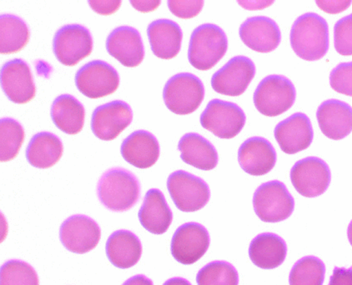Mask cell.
Instances as JSON below:
<instances>
[{"label": "cell", "instance_id": "obj_33", "mask_svg": "<svg viewBox=\"0 0 352 285\" xmlns=\"http://www.w3.org/2000/svg\"><path fill=\"white\" fill-rule=\"evenodd\" d=\"M198 285H238V272L232 264L214 261L198 272Z\"/></svg>", "mask_w": 352, "mask_h": 285}, {"label": "cell", "instance_id": "obj_36", "mask_svg": "<svg viewBox=\"0 0 352 285\" xmlns=\"http://www.w3.org/2000/svg\"><path fill=\"white\" fill-rule=\"evenodd\" d=\"M330 84L336 92L352 97V62L340 64L332 70Z\"/></svg>", "mask_w": 352, "mask_h": 285}, {"label": "cell", "instance_id": "obj_10", "mask_svg": "<svg viewBox=\"0 0 352 285\" xmlns=\"http://www.w3.org/2000/svg\"><path fill=\"white\" fill-rule=\"evenodd\" d=\"M76 84L85 96L89 99H100L117 91L120 76L107 62L94 60L78 70Z\"/></svg>", "mask_w": 352, "mask_h": 285}, {"label": "cell", "instance_id": "obj_8", "mask_svg": "<svg viewBox=\"0 0 352 285\" xmlns=\"http://www.w3.org/2000/svg\"><path fill=\"white\" fill-rule=\"evenodd\" d=\"M245 119V113L237 104L213 100L202 113L201 124L218 138L230 139L240 134Z\"/></svg>", "mask_w": 352, "mask_h": 285}, {"label": "cell", "instance_id": "obj_41", "mask_svg": "<svg viewBox=\"0 0 352 285\" xmlns=\"http://www.w3.org/2000/svg\"><path fill=\"white\" fill-rule=\"evenodd\" d=\"M131 5L136 10L142 12V13H148L157 9L162 2L160 1H131Z\"/></svg>", "mask_w": 352, "mask_h": 285}, {"label": "cell", "instance_id": "obj_11", "mask_svg": "<svg viewBox=\"0 0 352 285\" xmlns=\"http://www.w3.org/2000/svg\"><path fill=\"white\" fill-rule=\"evenodd\" d=\"M331 170L324 160L308 157L296 162L291 171L293 186L307 198L320 196L326 192L331 183Z\"/></svg>", "mask_w": 352, "mask_h": 285}, {"label": "cell", "instance_id": "obj_5", "mask_svg": "<svg viewBox=\"0 0 352 285\" xmlns=\"http://www.w3.org/2000/svg\"><path fill=\"white\" fill-rule=\"evenodd\" d=\"M294 84L283 76L265 77L254 93V104L261 114L268 117L283 115L296 101Z\"/></svg>", "mask_w": 352, "mask_h": 285}, {"label": "cell", "instance_id": "obj_16", "mask_svg": "<svg viewBox=\"0 0 352 285\" xmlns=\"http://www.w3.org/2000/svg\"><path fill=\"white\" fill-rule=\"evenodd\" d=\"M1 86L8 99L15 104L30 102L36 93L29 65L21 58H15L3 65Z\"/></svg>", "mask_w": 352, "mask_h": 285}, {"label": "cell", "instance_id": "obj_26", "mask_svg": "<svg viewBox=\"0 0 352 285\" xmlns=\"http://www.w3.org/2000/svg\"><path fill=\"white\" fill-rule=\"evenodd\" d=\"M287 247L283 239L275 233L259 234L252 241L249 256L254 264L263 269H273L283 264Z\"/></svg>", "mask_w": 352, "mask_h": 285}, {"label": "cell", "instance_id": "obj_2", "mask_svg": "<svg viewBox=\"0 0 352 285\" xmlns=\"http://www.w3.org/2000/svg\"><path fill=\"white\" fill-rule=\"evenodd\" d=\"M97 194L104 207L115 212H124L138 202L140 185L131 172L114 168L101 176L98 183Z\"/></svg>", "mask_w": 352, "mask_h": 285}, {"label": "cell", "instance_id": "obj_21", "mask_svg": "<svg viewBox=\"0 0 352 285\" xmlns=\"http://www.w3.org/2000/svg\"><path fill=\"white\" fill-rule=\"evenodd\" d=\"M316 118L320 130L331 139H342L352 131V108L343 101H324L316 112Z\"/></svg>", "mask_w": 352, "mask_h": 285}, {"label": "cell", "instance_id": "obj_43", "mask_svg": "<svg viewBox=\"0 0 352 285\" xmlns=\"http://www.w3.org/2000/svg\"><path fill=\"white\" fill-rule=\"evenodd\" d=\"M163 285H191V284L186 279L176 277V278L167 280Z\"/></svg>", "mask_w": 352, "mask_h": 285}, {"label": "cell", "instance_id": "obj_22", "mask_svg": "<svg viewBox=\"0 0 352 285\" xmlns=\"http://www.w3.org/2000/svg\"><path fill=\"white\" fill-rule=\"evenodd\" d=\"M121 155L125 161L138 169H148L160 157L158 140L150 132L138 130L128 136L121 146Z\"/></svg>", "mask_w": 352, "mask_h": 285}, {"label": "cell", "instance_id": "obj_34", "mask_svg": "<svg viewBox=\"0 0 352 285\" xmlns=\"http://www.w3.org/2000/svg\"><path fill=\"white\" fill-rule=\"evenodd\" d=\"M1 285H40V281L31 265L21 260H10L1 268Z\"/></svg>", "mask_w": 352, "mask_h": 285}, {"label": "cell", "instance_id": "obj_12", "mask_svg": "<svg viewBox=\"0 0 352 285\" xmlns=\"http://www.w3.org/2000/svg\"><path fill=\"white\" fill-rule=\"evenodd\" d=\"M210 236L204 226L186 223L179 227L171 240V253L176 261L189 265L197 263L208 251Z\"/></svg>", "mask_w": 352, "mask_h": 285}, {"label": "cell", "instance_id": "obj_30", "mask_svg": "<svg viewBox=\"0 0 352 285\" xmlns=\"http://www.w3.org/2000/svg\"><path fill=\"white\" fill-rule=\"evenodd\" d=\"M30 30L22 19L12 14L0 17V52L10 54L21 52L30 41Z\"/></svg>", "mask_w": 352, "mask_h": 285}, {"label": "cell", "instance_id": "obj_17", "mask_svg": "<svg viewBox=\"0 0 352 285\" xmlns=\"http://www.w3.org/2000/svg\"><path fill=\"white\" fill-rule=\"evenodd\" d=\"M310 119L303 113H296L281 121L275 128V138L284 153L295 155L307 150L313 140Z\"/></svg>", "mask_w": 352, "mask_h": 285}, {"label": "cell", "instance_id": "obj_13", "mask_svg": "<svg viewBox=\"0 0 352 285\" xmlns=\"http://www.w3.org/2000/svg\"><path fill=\"white\" fill-rule=\"evenodd\" d=\"M256 66L245 56H236L214 74L211 86L223 95L240 96L255 77Z\"/></svg>", "mask_w": 352, "mask_h": 285}, {"label": "cell", "instance_id": "obj_25", "mask_svg": "<svg viewBox=\"0 0 352 285\" xmlns=\"http://www.w3.org/2000/svg\"><path fill=\"white\" fill-rule=\"evenodd\" d=\"M107 255L114 266L122 269L131 268L139 262L142 257V242L134 233L118 230L108 239Z\"/></svg>", "mask_w": 352, "mask_h": 285}, {"label": "cell", "instance_id": "obj_38", "mask_svg": "<svg viewBox=\"0 0 352 285\" xmlns=\"http://www.w3.org/2000/svg\"><path fill=\"white\" fill-rule=\"evenodd\" d=\"M89 6L101 15H111L115 14L121 6V1H113V0H91L89 1Z\"/></svg>", "mask_w": 352, "mask_h": 285}, {"label": "cell", "instance_id": "obj_14", "mask_svg": "<svg viewBox=\"0 0 352 285\" xmlns=\"http://www.w3.org/2000/svg\"><path fill=\"white\" fill-rule=\"evenodd\" d=\"M132 109L121 100L100 105L93 112L91 130L94 135L104 141L115 139L132 122Z\"/></svg>", "mask_w": 352, "mask_h": 285}, {"label": "cell", "instance_id": "obj_9", "mask_svg": "<svg viewBox=\"0 0 352 285\" xmlns=\"http://www.w3.org/2000/svg\"><path fill=\"white\" fill-rule=\"evenodd\" d=\"M93 45L88 29L80 25H68L63 26L54 35L53 50L62 65L74 66L91 54Z\"/></svg>", "mask_w": 352, "mask_h": 285}, {"label": "cell", "instance_id": "obj_20", "mask_svg": "<svg viewBox=\"0 0 352 285\" xmlns=\"http://www.w3.org/2000/svg\"><path fill=\"white\" fill-rule=\"evenodd\" d=\"M238 161L245 173L253 176H261L268 174L275 166L276 150L272 144L264 138H250L239 148Z\"/></svg>", "mask_w": 352, "mask_h": 285}, {"label": "cell", "instance_id": "obj_32", "mask_svg": "<svg viewBox=\"0 0 352 285\" xmlns=\"http://www.w3.org/2000/svg\"><path fill=\"white\" fill-rule=\"evenodd\" d=\"M324 273L326 267L318 258L304 257L293 266L289 283L290 285H322Z\"/></svg>", "mask_w": 352, "mask_h": 285}, {"label": "cell", "instance_id": "obj_37", "mask_svg": "<svg viewBox=\"0 0 352 285\" xmlns=\"http://www.w3.org/2000/svg\"><path fill=\"white\" fill-rule=\"evenodd\" d=\"M204 1H182V0H170L168 7L172 14L181 19H192L201 13Z\"/></svg>", "mask_w": 352, "mask_h": 285}, {"label": "cell", "instance_id": "obj_35", "mask_svg": "<svg viewBox=\"0 0 352 285\" xmlns=\"http://www.w3.org/2000/svg\"><path fill=\"white\" fill-rule=\"evenodd\" d=\"M334 45L336 52L342 56H352V14L336 22Z\"/></svg>", "mask_w": 352, "mask_h": 285}, {"label": "cell", "instance_id": "obj_1", "mask_svg": "<svg viewBox=\"0 0 352 285\" xmlns=\"http://www.w3.org/2000/svg\"><path fill=\"white\" fill-rule=\"evenodd\" d=\"M291 45L297 56L307 61H316L329 49V28L324 19L315 13L301 15L293 23Z\"/></svg>", "mask_w": 352, "mask_h": 285}, {"label": "cell", "instance_id": "obj_24", "mask_svg": "<svg viewBox=\"0 0 352 285\" xmlns=\"http://www.w3.org/2000/svg\"><path fill=\"white\" fill-rule=\"evenodd\" d=\"M139 220L143 227L151 233L163 234L169 229L173 214L162 191L157 189L148 191L139 212Z\"/></svg>", "mask_w": 352, "mask_h": 285}, {"label": "cell", "instance_id": "obj_39", "mask_svg": "<svg viewBox=\"0 0 352 285\" xmlns=\"http://www.w3.org/2000/svg\"><path fill=\"white\" fill-rule=\"evenodd\" d=\"M329 285H352V267L334 269Z\"/></svg>", "mask_w": 352, "mask_h": 285}, {"label": "cell", "instance_id": "obj_31", "mask_svg": "<svg viewBox=\"0 0 352 285\" xmlns=\"http://www.w3.org/2000/svg\"><path fill=\"white\" fill-rule=\"evenodd\" d=\"M25 140V130L21 124L10 118L0 121V159L2 162L14 159Z\"/></svg>", "mask_w": 352, "mask_h": 285}, {"label": "cell", "instance_id": "obj_44", "mask_svg": "<svg viewBox=\"0 0 352 285\" xmlns=\"http://www.w3.org/2000/svg\"><path fill=\"white\" fill-rule=\"evenodd\" d=\"M348 239H349L350 243L352 246V221L350 223L349 227H348Z\"/></svg>", "mask_w": 352, "mask_h": 285}, {"label": "cell", "instance_id": "obj_28", "mask_svg": "<svg viewBox=\"0 0 352 285\" xmlns=\"http://www.w3.org/2000/svg\"><path fill=\"white\" fill-rule=\"evenodd\" d=\"M64 146L56 135L41 132L33 136L26 150V159L38 169H48L62 157Z\"/></svg>", "mask_w": 352, "mask_h": 285}, {"label": "cell", "instance_id": "obj_15", "mask_svg": "<svg viewBox=\"0 0 352 285\" xmlns=\"http://www.w3.org/2000/svg\"><path fill=\"white\" fill-rule=\"evenodd\" d=\"M100 226L93 218L74 216L63 223L60 239L66 249L74 253H86L95 249L100 240Z\"/></svg>", "mask_w": 352, "mask_h": 285}, {"label": "cell", "instance_id": "obj_4", "mask_svg": "<svg viewBox=\"0 0 352 285\" xmlns=\"http://www.w3.org/2000/svg\"><path fill=\"white\" fill-rule=\"evenodd\" d=\"M204 97L201 80L189 73L175 74L167 81L163 91L166 107L179 115H190L197 111Z\"/></svg>", "mask_w": 352, "mask_h": 285}, {"label": "cell", "instance_id": "obj_6", "mask_svg": "<svg viewBox=\"0 0 352 285\" xmlns=\"http://www.w3.org/2000/svg\"><path fill=\"white\" fill-rule=\"evenodd\" d=\"M253 206L261 220L278 223L292 216L295 201L283 182L274 181L263 183L256 190Z\"/></svg>", "mask_w": 352, "mask_h": 285}, {"label": "cell", "instance_id": "obj_40", "mask_svg": "<svg viewBox=\"0 0 352 285\" xmlns=\"http://www.w3.org/2000/svg\"><path fill=\"white\" fill-rule=\"evenodd\" d=\"M351 1H316V5L328 14H339L349 8Z\"/></svg>", "mask_w": 352, "mask_h": 285}, {"label": "cell", "instance_id": "obj_23", "mask_svg": "<svg viewBox=\"0 0 352 285\" xmlns=\"http://www.w3.org/2000/svg\"><path fill=\"white\" fill-rule=\"evenodd\" d=\"M152 52L162 60H171L181 52L183 34L181 27L170 19H157L148 27Z\"/></svg>", "mask_w": 352, "mask_h": 285}, {"label": "cell", "instance_id": "obj_29", "mask_svg": "<svg viewBox=\"0 0 352 285\" xmlns=\"http://www.w3.org/2000/svg\"><path fill=\"white\" fill-rule=\"evenodd\" d=\"M52 118L62 132L70 135H77L84 127L85 108L74 96L63 95L54 101Z\"/></svg>", "mask_w": 352, "mask_h": 285}, {"label": "cell", "instance_id": "obj_42", "mask_svg": "<svg viewBox=\"0 0 352 285\" xmlns=\"http://www.w3.org/2000/svg\"><path fill=\"white\" fill-rule=\"evenodd\" d=\"M123 285H154L152 280L144 275H135L129 279Z\"/></svg>", "mask_w": 352, "mask_h": 285}, {"label": "cell", "instance_id": "obj_7", "mask_svg": "<svg viewBox=\"0 0 352 285\" xmlns=\"http://www.w3.org/2000/svg\"><path fill=\"white\" fill-rule=\"evenodd\" d=\"M172 201L182 212H195L210 201L208 185L202 179L183 170L172 173L167 181Z\"/></svg>", "mask_w": 352, "mask_h": 285}, {"label": "cell", "instance_id": "obj_19", "mask_svg": "<svg viewBox=\"0 0 352 285\" xmlns=\"http://www.w3.org/2000/svg\"><path fill=\"white\" fill-rule=\"evenodd\" d=\"M242 42L254 52L270 53L280 45V30L272 19L265 16L246 19L240 27Z\"/></svg>", "mask_w": 352, "mask_h": 285}, {"label": "cell", "instance_id": "obj_3", "mask_svg": "<svg viewBox=\"0 0 352 285\" xmlns=\"http://www.w3.org/2000/svg\"><path fill=\"white\" fill-rule=\"evenodd\" d=\"M228 37L220 27L199 25L191 34L188 58L194 68L206 71L217 65L228 52Z\"/></svg>", "mask_w": 352, "mask_h": 285}, {"label": "cell", "instance_id": "obj_27", "mask_svg": "<svg viewBox=\"0 0 352 285\" xmlns=\"http://www.w3.org/2000/svg\"><path fill=\"white\" fill-rule=\"evenodd\" d=\"M178 150L184 162L201 170H211L217 166L218 154L212 144L201 135L189 133L179 140Z\"/></svg>", "mask_w": 352, "mask_h": 285}, {"label": "cell", "instance_id": "obj_18", "mask_svg": "<svg viewBox=\"0 0 352 285\" xmlns=\"http://www.w3.org/2000/svg\"><path fill=\"white\" fill-rule=\"evenodd\" d=\"M107 52L125 67L134 68L142 64L144 45L139 31L130 26H120L109 34Z\"/></svg>", "mask_w": 352, "mask_h": 285}]
</instances>
